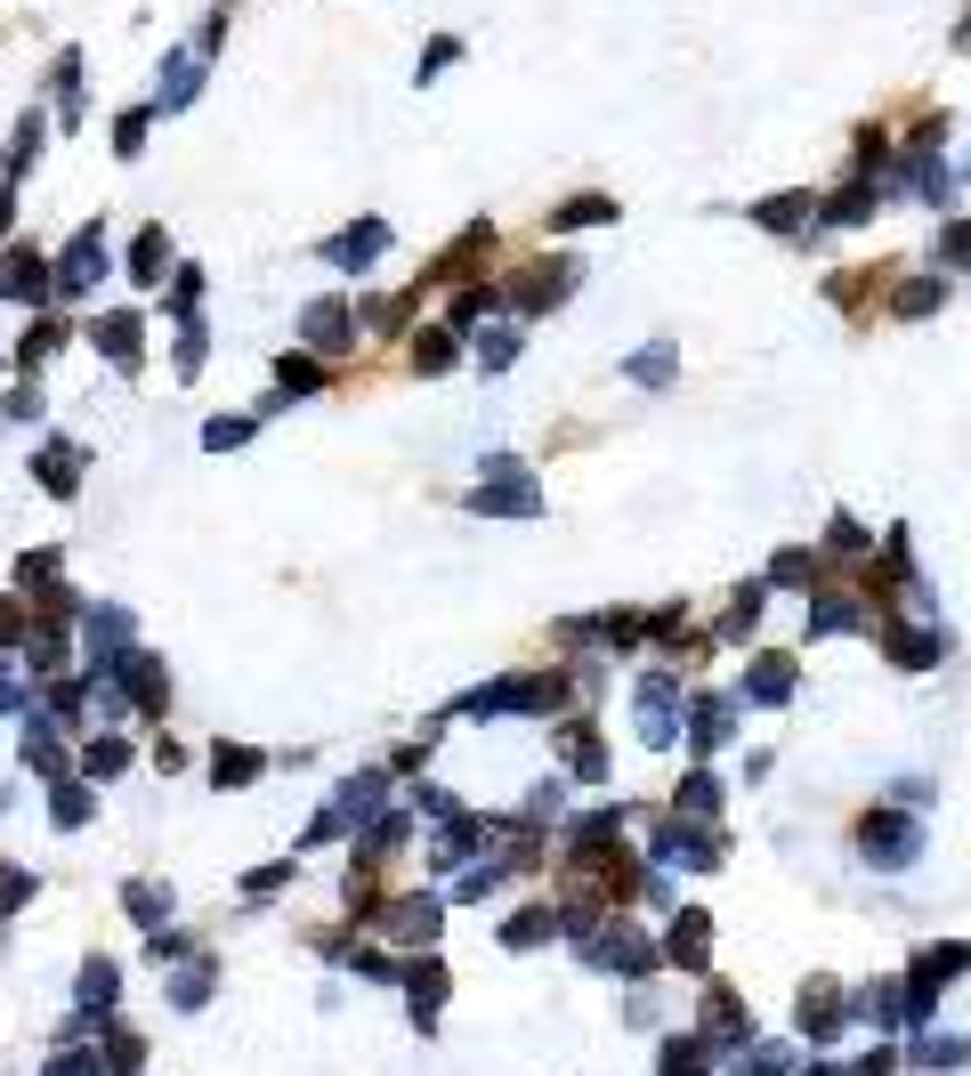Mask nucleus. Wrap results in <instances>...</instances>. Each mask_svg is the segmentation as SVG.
<instances>
[{
	"instance_id": "nucleus-1",
	"label": "nucleus",
	"mask_w": 971,
	"mask_h": 1076,
	"mask_svg": "<svg viewBox=\"0 0 971 1076\" xmlns=\"http://www.w3.org/2000/svg\"><path fill=\"white\" fill-rule=\"evenodd\" d=\"M947 259H971V227H956V235H947Z\"/></svg>"
}]
</instances>
